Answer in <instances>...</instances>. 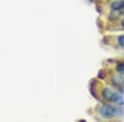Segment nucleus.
Here are the masks:
<instances>
[{"mask_svg":"<svg viewBox=\"0 0 124 122\" xmlns=\"http://www.w3.org/2000/svg\"><path fill=\"white\" fill-rule=\"evenodd\" d=\"M117 107H114L109 104H103L99 110L101 117L104 120H111L117 116Z\"/></svg>","mask_w":124,"mask_h":122,"instance_id":"1","label":"nucleus"},{"mask_svg":"<svg viewBox=\"0 0 124 122\" xmlns=\"http://www.w3.org/2000/svg\"><path fill=\"white\" fill-rule=\"evenodd\" d=\"M117 95V93L111 87H104L101 92V96L106 101H112L113 102L115 97Z\"/></svg>","mask_w":124,"mask_h":122,"instance_id":"2","label":"nucleus"},{"mask_svg":"<svg viewBox=\"0 0 124 122\" xmlns=\"http://www.w3.org/2000/svg\"><path fill=\"white\" fill-rule=\"evenodd\" d=\"M112 83L116 87H121L124 86V78L122 77V75L113 74L111 79Z\"/></svg>","mask_w":124,"mask_h":122,"instance_id":"3","label":"nucleus"},{"mask_svg":"<svg viewBox=\"0 0 124 122\" xmlns=\"http://www.w3.org/2000/svg\"><path fill=\"white\" fill-rule=\"evenodd\" d=\"M124 7V0H117L111 3V9L113 12H118Z\"/></svg>","mask_w":124,"mask_h":122,"instance_id":"4","label":"nucleus"},{"mask_svg":"<svg viewBox=\"0 0 124 122\" xmlns=\"http://www.w3.org/2000/svg\"><path fill=\"white\" fill-rule=\"evenodd\" d=\"M113 102L114 104H116L117 106H118V107H123L124 106V99H123V96L117 93V95L115 97V98H114V100H113Z\"/></svg>","mask_w":124,"mask_h":122,"instance_id":"5","label":"nucleus"},{"mask_svg":"<svg viewBox=\"0 0 124 122\" xmlns=\"http://www.w3.org/2000/svg\"><path fill=\"white\" fill-rule=\"evenodd\" d=\"M116 71L119 73L120 75H124V63H118L116 66Z\"/></svg>","mask_w":124,"mask_h":122,"instance_id":"6","label":"nucleus"},{"mask_svg":"<svg viewBox=\"0 0 124 122\" xmlns=\"http://www.w3.org/2000/svg\"><path fill=\"white\" fill-rule=\"evenodd\" d=\"M117 43L121 47L124 48V34L123 35H120L117 37Z\"/></svg>","mask_w":124,"mask_h":122,"instance_id":"7","label":"nucleus"},{"mask_svg":"<svg viewBox=\"0 0 124 122\" xmlns=\"http://www.w3.org/2000/svg\"><path fill=\"white\" fill-rule=\"evenodd\" d=\"M98 78L100 79H105V72L104 70H103V69H101V70H99V72L98 73Z\"/></svg>","mask_w":124,"mask_h":122,"instance_id":"8","label":"nucleus"},{"mask_svg":"<svg viewBox=\"0 0 124 122\" xmlns=\"http://www.w3.org/2000/svg\"><path fill=\"white\" fill-rule=\"evenodd\" d=\"M118 13H119V15H123L124 16V7H123L120 11H118Z\"/></svg>","mask_w":124,"mask_h":122,"instance_id":"9","label":"nucleus"},{"mask_svg":"<svg viewBox=\"0 0 124 122\" xmlns=\"http://www.w3.org/2000/svg\"><path fill=\"white\" fill-rule=\"evenodd\" d=\"M121 26H122V27L124 29V18L121 21Z\"/></svg>","mask_w":124,"mask_h":122,"instance_id":"10","label":"nucleus"}]
</instances>
